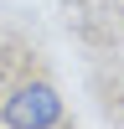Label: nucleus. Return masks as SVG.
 I'll return each instance as SVG.
<instances>
[{
    "label": "nucleus",
    "mask_w": 124,
    "mask_h": 129,
    "mask_svg": "<svg viewBox=\"0 0 124 129\" xmlns=\"http://www.w3.org/2000/svg\"><path fill=\"white\" fill-rule=\"evenodd\" d=\"M67 103L47 78H21L0 93V129H62Z\"/></svg>",
    "instance_id": "obj_1"
}]
</instances>
